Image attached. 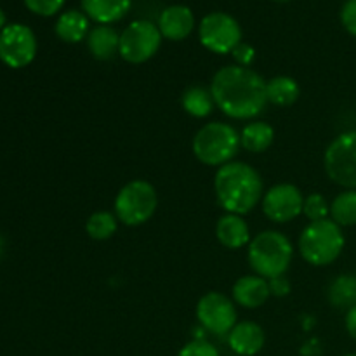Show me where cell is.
Segmentation results:
<instances>
[{
  "instance_id": "5bb4252c",
  "label": "cell",
  "mask_w": 356,
  "mask_h": 356,
  "mask_svg": "<svg viewBox=\"0 0 356 356\" xmlns=\"http://www.w3.org/2000/svg\"><path fill=\"white\" fill-rule=\"evenodd\" d=\"M233 301L245 309L261 308L270 299V285L266 278L259 275H245L240 277L233 285Z\"/></svg>"
},
{
  "instance_id": "7a4b0ae2",
  "label": "cell",
  "mask_w": 356,
  "mask_h": 356,
  "mask_svg": "<svg viewBox=\"0 0 356 356\" xmlns=\"http://www.w3.org/2000/svg\"><path fill=\"white\" fill-rule=\"evenodd\" d=\"M214 191L218 204L228 214L245 216L263 200V177L249 163L233 160L218 169L214 177Z\"/></svg>"
},
{
  "instance_id": "ba28073f",
  "label": "cell",
  "mask_w": 356,
  "mask_h": 356,
  "mask_svg": "<svg viewBox=\"0 0 356 356\" xmlns=\"http://www.w3.org/2000/svg\"><path fill=\"white\" fill-rule=\"evenodd\" d=\"M162 38L159 26L152 21H132L120 33L118 56L131 65H141V63L149 61L159 52Z\"/></svg>"
},
{
  "instance_id": "d6a6232c",
  "label": "cell",
  "mask_w": 356,
  "mask_h": 356,
  "mask_svg": "<svg viewBox=\"0 0 356 356\" xmlns=\"http://www.w3.org/2000/svg\"><path fill=\"white\" fill-rule=\"evenodd\" d=\"M302 356H318L320 355V343L316 339L308 341L306 344H302L301 348Z\"/></svg>"
},
{
  "instance_id": "2e32d148",
  "label": "cell",
  "mask_w": 356,
  "mask_h": 356,
  "mask_svg": "<svg viewBox=\"0 0 356 356\" xmlns=\"http://www.w3.org/2000/svg\"><path fill=\"white\" fill-rule=\"evenodd\" d=\"M216 238L219 240L222 247L226 249H242V247L249 245L250 243V228L243 216L228 214L218 219L216 225Z\"/></svg>"
},
{
  "instance_id": "7402d4cb",
  "label": "cell",
  "mask_w": 356,
  "mask_h": 356,
  "mask_svg": "<svg viewBox=\"0 0 356 356\" xmlns=\"http://www.w3.org/2000/svg\"><path fill=\"white\" fill-rule=\"evenodd\" d=\"M181 106L190 117L205 118L212 113L216 103L211 89H205L202 86H191L181 96Z\"/></svg>"
},
{
  "instance_id": "4dcf8cb0",
  "label": "cell",
  "mask_w": 356,
  "mask_h": 356,
  "mask_svg": "<svg viewBox=\"0 0 356 356\" xmlns=\"http://www.w3.org/2000/svg\"><path fill=\"white\" fill-rule=\"evenodd\" d=\"M268 285H270L271 296H275V298H285V296L291 294V282L285 275L271 278V280H268Z\"/></svg>"
},
{
  "instance_id": "44dd1931",
  "label": "cell",
  "mask_w": 356,
  "mask_h": 356,
  "mask_svg": "<svg viewBox=\"0 0 356 356\" xmlns=\"http://www.w3.org/2000/svg\"><path fill=\"white\" fill-rule=\"evenodd\" d=\"M275 129L268 122H250L240 132V145L250 153H263L273 145Z\"/></svg>"
},
{
  "instance_id": "8fae6325",
  "label": "cell",
  "mask_w": 356,
  "mask_h": 356,
  "mask_svg": "<svg viewBox=\"0 0 356 356\" xmlns=\"http://www.w3.org/2000/svg\"><path fill=\"white\" fill-rule=\"evenodd\" d=\"M263 212L271 222L285 225L289 221H294L296 218L302 214L305 207V195L296 184L280 183L271 186L263 195Z\"/></svg>"
},
{
  "instance_id": "d590c367",
  "label": "cell",
  "mask_w": 356,
  "mask_h": 356,
  "mask_svg": "<svg viewBox=\"0 0 356 356\" xmlns=\"http://www.w3.org/2000/svg\"><path fill=\"white\" fill-rule=\"evenodd\" d=\"M344 356H356V353H350V355H344Z\"/></svg>"
},
{
  "instance_id": "603a6c76",
  "label": "cell",
  "mask_w": 356,
  "mask_h": 356,
  "mask_svg": "<svg viewBox=\"0 0 356 356\" xmlns=\"http://www.w3.org/2000/svg\"><path fill=\"white\" fill-rule=\"evenodd\" d=\"M327 299L334 308L350 309L356 305V275H339L330 282Z\"/></svg>"
},
{
  "instance_id": "5b68a950",
  "label": "cell",
  "mask_w": 356,
  "mask_h": 356,
  "mask_svg": "<svg viewBox=\"0 0 356 356\" xmlns=\"http://www.w3.org/2000/svg\"><path fill=\"white\" fill-rule=\"evenodd\" d=\"M240 134L233 125L225 122H211L205 124L195 134L191 148L198 162L204 165L221 167L233 162L240 149Z\"/></svg>"
},
{
  "instance_id": "d4e9b609",
  "label": "cell",
  "mask_w": 356,
  "mask_h": 356,
  "mask_svg": "<svg viewBox=\"0 0 356 356\" xmlns=\"http://www.w3.org/2000/svg\"><path fill=\"white\" fill-rule=\"evenodd\" d=\"M118 229V219L117 216L111 214L108 211H99L94 212L89 216L86 222V232L96 242H104V240H110L111 236L117 233Z\"/></svg>"
},
{
  "instance_id": "d6986e66",
  "label": "cell",
  "mask_w": 356,
  "mask_h": 356,
  "mask_svg": "<svg viewBox=\"0 0 356 356\" xmlns=\"http://www.w3.org/2000/svg\"><path fill=\"white\" fill-rule=\"evenodd\" d=\"M54 31L66 44H79L89 35V17L82 10L70 9L58 17Z\"/></svg>"
},
{
  "instance_id": "ac0fdd59",
  "label": "cell",
  "mask_w": 356,
  "mask_h": 356,
  "mask_svg": "<svg viewBox=\"0 0 356 356\" xmlns=\"http://www.w3.org/2000/svg\"><path fill=\"white\" fill-rule=\"evenodd\" d=\"M132 0H82L87 17L99 24H111L120 21L131 9Z\"/></svg>"
},
{
  "instance_id": "f1b7e54d",
  "label": "cell",
  "mask_w": 356,
  "mask_h": 356,
  "mask_svg": "<svg viewBox=\"0 0 356 356\" xmlns=\"http://www.w3.org/2000/svg\"><path fill=\"white\" fill-rule=\"evenodd\" d=\"M341 23L344 30L356 37V0H346L341 9Z\"/></svg>"
},
{
  "instance_id": "52a82bcc",
  "label": "cell",
  "mask_w": 356,
  "mask_h": 356,
  "mask_svg": "<svg viewBox=\"0 0 356 356\" xmlns=\"http://www.w3.org/2000/svg\"><path fill=\"white\" fill-rule=\"evenodd\" d=\"M323 167L332 183L356 190V131L343 132L327 146Z\"/></svg>"
},
{
  "instance_id": "83f0119b",
  "label": "cell",
  "mask_w": 356,
  "mask_h": 356,
  "mask_svg": "<svg viewBox=\"0 0 356 356\" xmlns=\"http://www.w3.org/2000/svg\"><path fill=\"white\" fill-rule=\"evenodd\" d=\"M28 9L38 16H54L63 7L65 0H24Z\"/></svg>"
},
{
  "instance_id": "f546056e",
  "label": "cell",
  "mask_w": 356,
  "mask_h": 356,
  "mask_svg": "<svg viewBox=\"0 0 356 356\" xmlns=\"http://www.w3.org/2000/svg\"><path fill=\"white\" fill-rule=\"evenodd\" d=\"M232 56L233 59H235L236 65L249 68L254 63V59H256V51H254L252 45L245 44V42H240V44L232 51Z\"/></svg>"
},
{
  "instance_id": "484cf974",
  "label": "cell",
  "mask_w": 356,
  "mask_h": 356,
  "mask_svg": "<svg viewBox=\"0 0 356 356\" xmlns=\"http://www.w3.org/2000/svg\"><path fill=\"white\" fill-rule=\"evenodd\" d=\"M302 214L309 222L323 221V219L330 218V204L327 198L320 193H309L305 197V207H302Z\"/></svg>"
},
{
  "instance_id": "cb8c5ba5",
  "label": "cell",
  "mask_w": 356,
  "mask_h": 356,
  "mask_svg": "<svg viewBox=\"0 0 356 356\" xmlns=\"http://www.w3.org/2000/svg\"><path fill=\"white\" fill-rule=\"evenodd\" d=\"M330 219L344 228L356 226V190H344L330 204Z\"/></svg>"
},
{
  "instance_id": "9c48e42d",
  "label": "cell",
  "mask_w": 356,
  "mask_h": 356,
  "mask_svg": "<svg viewBox=\"0 0 356 356\" xmlns=\"http://www.w3.org/2000/svg\"><path fill=\"white\" fill-rule=\"evenodd\" d=\"M198 37L207 51L216 54H232L242 42V28L238 21L226 13H211L200 21Z\"/></svg>"
},
{
  "instance_id": "30bf717a",
  "label": "cell",
  "mask_w": 356,
  "mask_h": 356,
  "mask_svg": "<svg viewBox=\"0 0 356 356\" xmlns=\"http://www.w3.org/2000/svg\"><path fill=\"white\" fill-rule=\"evenodd\" d=\"M235 301L221 292H207L197 305V320L205 332L212 336H228L236 325Z\"/></svg>"
},
{
  "instance_id": "3957f363",
  "label": "cell",
  "mask_w": 356,
  "mask_h": 356,
  "mask_svg": "<svg viewBox=\"0 0 356 356\" xmlns=\"http://www.w3.org/2000/svg\"><path fill=\"white\" fill-rule=\"evenodd\" d=\"M292 257H294V247L291 240L277 229L257 233L250 240L249 252H247V259L254 275H259L266 280L287 273Z\"/></svg>"
},
{
  "instance_id": "8d00e7d4",
  "label": "cell",
  "mask_w": 356,
  "mask_h": 356,
  "mask_svg": "<svg viewBox=\"0 0 356 356\" xmlns=\"http://www.w3.org/2000/svg\"><path fill=\"white\" fill-rule=\"evenodd\" d=\"M277 2H289V0H277Z\"/></svg>"
},
{
  "instance_id": "4fadbf2b",
  "label": "cell",
  "mask_w": 356,
  "mask_h": 356,
  "mask_svg": "<svg viewBox=\"0 0 356 356\" xmlns=\"http://www.w3.org/2000/svg\"><path fill=\"white\" fill-rule=\"evenodd\" d=\"M159 30L163 38L172 42L184 40L191 35L195 28L193 10L188 6H169L160 13L159 17Z\"/></svg>"
},
{
  "instance_id": "277c9868",
  "label": "cell",
  "mask_w": 356,
  "mask_h": 356,
  "mask_svg": "<svg viewBox=\"0 0 356 356\" xmlns=\"http://www.w3.org/2000/svg\"><path fill=\"white\" fill-rule=\"evenodd\" d=\"M346 238L332 219L309 222L299 236V252L312 266H329L343 254Z\"/></svg>"
},
{
  "instance_id": "e575fe53",
  "label": "cell",
  "mask_w": 356,
  "mask_h": 356,
  "mask_svg": "<svg viewBox=\"0 0 356 356\" xmlns=\"http://www.w3.org/2000/svg\"><path fill=\"white\" fill-rule=\"evenodd\" d=\"M3 24H6V14H3V10L0 9V28H2Z\"/></svg>"
},
{
  "instance_id": "9a60e30c",
  "label": "cell",
  "mask_w": 356,
  "mask_h": 356,
  "mask_svg": "<svg viewBox=\"0 0 356 356\" xmlns=\"http://www.w3.org/2000/svg\"><path fill=\"white\" fill-rule=\"evenodd\" d=\"M266 336L259 323L240 322L228 334V346L238 356H256L264 348Z\"/></svg>"
},
{
  "instance_id": "1f68e13d",
  "label": "cell",
  "mask_w": 356,
  "mask_h": 356,
  "mask_svg": "<svg viewBox=\"0 0 356 356\" xmlns=\"http://www.w3.org/2000/svg\"><path fill=\"white\" fill-rule=\"evenodd\" d=\"M346 330L348 334H350L351 337L356 341V305L353 306V308L348 309L346 313Z\"/></svg>"
},
{
  "instance_id": "836d02e7",
  "label": "cell",
  "mask_w": 356,
  "mask_h": 356,
  "mask_svg": "<svg viewBox=\"0 0 356 356\" xmlns=\"http://www.w3.org/2000/svg\"><path fill=\"white\" fill-rule=\"evenodd\" d=\"M313 325H315V318L313 316H302V327H305V330L313 329Z\"/></svg>"
},
{
  "instance_id": "8992f818",
  "label": "cell",
  "mask_w": 356,
  "mask_h": 356,
  "mask_svg": "<svg viewBox=\"0 0 356 356\" xmlns=\"http://www.w3.org/2000/svg\"><path fill=\"white\" fill-rule=\"evenodd\" d=\"M115 216L125 226H141L148 222L159 207V197L152 183L132 179L120 188L115 197Z\"/></svg>"
},
{
  "instance_id": "ffe728a7",
  "label": "cell",
  "mask_w": 356,
  "mask_h": 356,
  "mask_svg": "<svg viewBox=\"0 0 356 356\" xmlns=\"http://www.w3.org/2000/svg\"><path fill=\"white\" fill-rule=\"evenodd\" d=\"M301 96V87L298 80L292 76H273L271 80H266V99L270 104L275 106L287 108L292 106Z\"/></svg>"
},
{
  "instance_id": "4316f807",
  "label": "cell",
  "mask_w": 356,
  "mask_h": 356,
  "mask_svg": "<svg viewBox=\"0 0 356 356\" xmlns=\"http://www.w3.org/2000/svg\"><path fill=\"white\" fill-rule=\"evenodd\" d=\"M177 356H219L218 348L205 339H193L184 344Z\"/></svg>"
},
{
  "instance_id": "e0dca14e",
  "label": "cell",
  "mask_w": 356,
  "mask_h": 356,
  "mask_svg": "<svg viewBox=\"0 0 356 356\" xmlns=\"http://www.w3.org/2000/svg\"><path fill=\"white\" fill-rule=\"evenodd\" d=\"M87 47L92 58L110 61L120 51V35L110 24H99L87 35Z\"/></svg>"
},
{
  "instance_id": "6da1fadb",
  "label": "cell",
  "mask_w": 356,
  "mask_h": 356,
  "mask_svg": "<svg viewBox=\"0 0 356 356\" xmlns=\"http://www.w3.org/2000/svg\"><path fill=\"white\" fill-rule=\"evenodd\" d=\"M214 103L226 117L249 120L266 108V80L252 68L238 65L222 66L211 82Z\"/></svg>"
},
{
  "instance_id": "7c38bea8",
  "label": "cell",
  "mask_w": 356,
  "mask_h": 356,
  "mask_svg": "<svg viewBox=\"0 0 356 356\" xmlns=\"http://www.w3.org/2000/svg\"><path fill=\"white\" fill-rule=\"evenodd\" d=\"M37 54V38L24 24H9L0 31V59L9 68H24Z\"/></svg>"
}]
</instances>
